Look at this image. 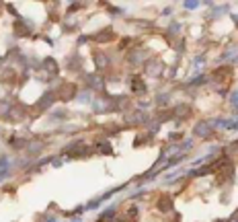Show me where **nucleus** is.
Segmentation results:
<instances>
[{
	"instance_id": "1",
	"label": "nucleus",
	"mask_w": 238,
	"mask_h": 222,
	"mask_svg": "<svg viewBox=\"0 0 238 222\" xmlns=\"http://www.w3.org/2000/svg\"><path fill=\"white\" fill-rule=\"evenodd\" d=\"M185 6H187V8H195V6H197V2H185Z\"/></svg>"
}]
</instances>
